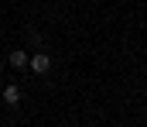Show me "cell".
<instances>
[{"mask_svg":"<svg viewBox=\"0 0 147 127\" xmlns=\"http://www.w3.org/2000/svg\"><path fill=\"white\" fill-rule=\"evenodd\" d=\"M0 100H3L7 107H17V103H21V89H17V86H7V89L0 93Z\"/></svg>","mask_w":147,"mask_h":127,"instance_id":"cell-2","label":"cell"},{"mask_svg":"<svg viewBox=\"0 0 147 127\" xmlns=\"http://www.w3.org/2000/svg\"><path fill=\"white\" fill-rule=\"evenodd\" d=\"M0 72H3V62H0Z\"/></svg>","mask_w":147,"mask_h":127,"instance_id":"cell-4","label":"cell"},{"mask_svg":"<svg viewBox=\"0 0 147 127\" xmlns=\"http://www.w3.org/2000/svg\"><path fill=\"white\" fill-rule=\"evenodd\" d=\"M28 69H31L34 76H48V72H51V58H48L45 52H38V55L28 58Z\"/></svg>","mask_w":147,"mask_h":127,"instance_id":"cell-1","label":"cell"},{"mask_svg":"<svg viewBox=\"0 0 147 127\" xmlns=\"http://www.w3.org/2000/svg\"><path fill=\"white\" fill-rule=\"evenodd\" d=\"M10 69H28V55H24L21 48L10 52Z\"/></svg>","mask_w":147,"mask_h":127,"instance_id":"cell-3","label":"cell"}]
</instances>
